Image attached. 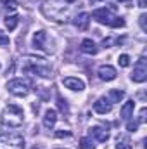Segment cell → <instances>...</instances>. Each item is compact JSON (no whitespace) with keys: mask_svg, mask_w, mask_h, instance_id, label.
I'll use <instances>...</instances> for the list:
<instances>
[{"mask_svg":"<svg viewBox=\"0 0 147 149\" xmlns=\"http://www.w3.org/2000/svg\"><path fill=\"white\" fill-rule=\"evenodd\" d=\"M10 43V40H9V37L0 30V47H5V45H9Z\"/></svg>","mask_w":147,"mask_h":149,"instance_id":"cb8c5ba5","label":"cell"},{"mask_svg":"<svg viewBox=\"0 0 147 149\" xmlns=\"http://www.w3.org/2000/svg\"><path fill=\"white\" fill-rule=\"evenodd\" d=\"M80 149H95L94 139H92V137H83V139L80 141Z\"/></svg>","mask_w":147,"mask_h":149,"instance_id":"44dd1931","label":"cell"},{"mask_svg":"<svg viewBox=\"0 0 147 149\" xmlns=\"http://www.w3.org/2000/svg\"><path fill=\"white\" fill-rule=\"evenodd\" d=\"M33 149H40V148H37V146H35V148H33Z\"/></svg>","mask_w":147,"mask_h":149,"instance_id":"4dcf8cb0","label":"cell"},{"mask_svg":"<svg viewBox=\"0 0 147 149\" xmlns=\"http://www.w3.org/2000/svg\"><path fill=\"white\" fill-rule=\"evenodd\" d=\"M55 121H57V113L54 109H47L45 114H43V127L45 128H54Z\"/></svg>","mask_w":147,"mask_h":149,"instance_id":"9a60e30c","label":"cell"},{"mask_svg":"<svg viewBox=\"0 0 147 149\" xmlns=\"http://www.w3.org/2000/svg\"><path fill=\"white\" fill-rule=\"evenodd\" d=\"M2 123L5 127H10V128H17L23 125L24 121V113H23V108L16 106V104H9L5 106V109L2 111V116H0Z\"/></svg>","mask_w":147,"mask_h":149,"instance_id":"277c9868","label":"cell"},{"mask_svg":"<svg viewBox=\"0 0 147 149\" xmlns=\"http://www.w3.org/2000/svg\"><path fill=\"white\" fill-rule=\"evenodd\" d=\"M118 2H130V0H118Z\"/></svg>","mask_w":147,"mask_h":149,"instance_id":"f546056e","label":"cell"},{"mask_svg":"<svg viewBox=\"0 0 147 149\" xmlns=\"http://www.w3.org/2000/svg\"><path fill=\"white\" fill-rule=\"evenodd\" d=\"M62 83H64V87L66 88H69V90H83L85 88V83L81 81V80H78V78H73V76H68V78H64L62 80Z\"/></svg>","mask_w":147,"mask_h":149,"instance_id":"4fadbf2b","label":"cell"},{"mask_svg":"<svg viewBox=\"0 0 147 149\" xmlns=\"http://www.w3.org/2000/svg\"><path fill=\"white\" fill-rule=\"evenodd\" d=\"M146 113H147L146 108H142V109H140V113H139V118H137V125L146 123Z\"/></svg>","mask_w":147,"mask_h":149,"instance_id":"d4e9b609","label":"cell"},{"mask_svg":"<svg viewBox=\"0 0 147 149\" xmlns=\"http://www.w3.org/2000/svg\"><path fill=\"white\" fill-rule=\"evenodd\" d=\"M80 50L83 52V54H88V56H94V54H97V45L90 40V38H85L81 43H80Z\"/></svg>","mask_w":147,"mask_h":149,"instance_id":"5bb4252c","label":"cell"},{"mask_svg":"<svg viewBox=\"0 0 147 149\" xmlns=\"http://www.w3.org/2000/svg\"><path fill=\"white\" fill-rule=\"evenodd\" d=\"M146 19H147V16H146V14H142V16L139 17V23H140V28H142V31H147V24H146Z\"/></svg>","mask_w":147,"mask_h":149,"instance_id":"484cf974","label":"cell"},{"mask_svg":"<svg viewBox=\"0 0 147 149\" xmlns=\"http://www.w3.org/2000/svg\"><path fill=\"white\" fill-rule=\"evenodd\" d=\"M74 26L78 28V30H87L88 28V23H90V14L88 12H80L78 16H74Z\"/></svg>","mask_w":147,"mask_h":149,"instance_id":"7c38bea8","label":"cell"},{"mask_svg":"<svg viewBox=\"0 0 147 149\" xmlns=\"http://www.w3.org/2000/svg\"><path fill=\"white\" fill-rule=\"evenodd\" d=\"M90 137L97 139L99 142H106V141L109 139V132H107L106 127L97 125V127H92V128H90Z\"/></svg>","mask_w":147,"mask_h":149,"instance_id":"8fae6325","label":"cell"},{"mask_svg":"<svg viewBox=\"0 0 147 149\" xmlns=\"http://www.w3.org/2000/svg\"><path fill=\"white\" fill-rule=\"evenodd\" d=\"M7 90L16 97H26L31 92V80L30 78H14L7 83Z\"/></svg>","mask_w":147,"mask_h":149,"instance_id":"8992f818","label":"cell"},{"mask_svg":"<svg viewBox=\"0 0 147 149\" xmlns=\"http://www.w3.org/2000/svg\"><path fill=\"white\" fill-rule=\"evenodd\" d=\"M123 97H125V92H123V90H118V88L109 90V95H107V99H109L112 104H114V102H119Z\"/></svg>","mask_w":147,"mask_h":149,"instance_id":"e0dca14e","label":"cell"},{"mask_svg":"<svg viewBox=\"0 0 147 149\" xmlns=\"http://www.w3.org/2000/svg\"><path fill=\"white\" fill-rule=\"evenodd\" d=\"M69 135H71L69 130H59V132H55V137H69Z\"/></svg>","mask_w":147,"mask_h":149,"instance_id":"83f0119b","label":"cell"},{"mask_svg":"<svg viewBox=\"0 0 147 149\" xmlns=\"http://www.w3.org/2000/svg\"><path fill=\"white\" fill-rule=\"evenodd\" d=\"M97 74H99V78L102 80V81H112L118 73H116V70L109 66V64H102V66H99V70H97Z\"/></svg>","mask_w":147,"mask_h":149,"instance_id":"9c48e42d","label":"cell"},{"mask_svg":"<svg viewBox=\"0 0 147 149\" xmlns=\"http://www.w3.org/2000/svg\"><path fill=\"white\" fill-rule=\"evenodd\" d=\"M118 63H119V66H123V68L130 66V56H126V54H121V56H119V59H118Z\"/></svg>","mask_w":147,"mask_h":149,"instance_id":"7402d4cb","label":"cell"},{"mask_svg":"<svg viewBox=\"0 0 147 149\" xmlns=\"http://www.w3.org/2000/svg\"><path fill=\"white\" fill-rule=\"evenodd\" d=\"M146 3H147V0H139V7H142V9H146V7H147Z\"/></svg>","mask_w":147,"mask_h":149,"instance_id":"f1b7e54d","label":"cell"},{"mask_svg":"<svg viewBox=\"0 0 147 149\" xmlns=\"http://www.w3.org/2000/svg\"><path fill=\"white\" fill-rule=\"evenodd\" d=\"M92 17H94L97 23L106 24V26H109V28H123V26H125V19L114 14V7H101V9L94 10Z\"/></svg>","mask_w":147,"mask_h":149,"instance_id":"3957f363","label":"cell"},{"mask_svg":"<svg viewBox=\"0 0 147 149\" xmlns=\"http://www.w3.org/2000/svg\"><path fill=\"white\" fill-rule=\"evenodd\" d=\"M49 43H50V40H49L47 31L40 30V31H37V33L33 35V45H35V49H38V50H45V52H50L52 49L49 47Z\"/></svg>","mask_w":147,"mask_h":149,"instance_id":"ba28073f","label":"cell"},{"mask_svg":"<svg viewBox=\"0 0 147 149\" xmlns=\"http://www.w3.org/2000/svg\"><path fill=\"white\" fill-rule=\"evenodd\" d=\"M116 149H132V142L126 135H119L118 142H116Z\"/></svg>","mask_w":147,"mask_h":149,"instance_id":"ac0fdd59","label":"cell"},{"mask_svg":"<svg viewBox=\"0 0 147 149\" xmlns=\"http://www.w3.org/2000/svg\"><path fill=\"white\" fill-rule=\"evenodd\" d=\"M26 142L21 134L16 132H5L0 134V149H24Z\"/></svg>","mask_w":147,"mask_h":149,"instance_id":"5b68a950","label":"cell"},{"mask_svg":"<svg viewBox=\"0 0 147 149\" xmlns=\"http://www.w3.org/2000/svg\"><path fill=\"white\" fill-rule=\"evenodd\" d=\"M17 23H19V17H17L16 14H12V16H7V17H5V26L9 28V31H14V30H16V26H17Z\"/></svg>","mask_w":147,"mask_h":149,"instance_id":"d6986e66","label":"cell"},{"mask_svg":"<svg viewBox=\"0 0 147 149\" xmlns=\"http://www.w3.org/2000/svg\"><path fill=\"white\" fill-rule=\"evenodd\" d=\"M126 128H128L130 132H135V130L139 128V125H137V121H128V123H126Z\"/></svg>","mask_w":147,"mask_h":149,"instance_id":"4316f807","label":"cell"},{"mask_svg":"<svg viewBox=\"0 0 147 149\" xmlns=\"http://www.w3.org/2000/svg\"><path fill=\"white\" fill-rule=\"evenodd\" d=\"M133 108H135V101H126L123 106H121V118L125 121H128L133 114Z\"/></svg>","mask_w":147,"mask_h":149,"instance_id":"2e32d148","label":"cell"},{"mask_svg":"<svg viewBox=\"0 0 147 149\" xmlns=\"http://www.w3.org/2000/svg\"><path fill=\"white\" fill-rule=\"evenodd\" d=\"M132 80L137 81V83H142V81L147 80V61L144 56L137 61V64L133 68V73H132Z\"/></svg>","mask_w":147,"mask_h":149,"instance_id":"52a82bcc","label":"cell"},{"mask_svg":"<svg viewBox=\"0 0 147 149\" xmlns=\"http://www.w3.org/2000/svg\"><path fill=\"white\" fill-rule=\"evenodd\" d=\"M111 109H112V102L107 97H99L94 102V111L99 114H107V113H111Z\"/></svg>","mask_w":147,"mask_h":149,"instance_id":"30bf717a","label":"cell"},{"mask_svg":"<svg viewBox=\"0 0 147 149\" xmlns=\"http://www.w3.org/2000/svg\"><path fill=\"white\" fill-rule=\"evenodd\" d=\"M59 149H62V148H59Z\"/></svg>","mask_w":147,"mask_h":149,"instance_id":"1f68e13d","label":"cell"},{"mask_svg":"<svg viewBox=\"0 0 147 149\" xmlns=\"http://www.w3.org/2000/svg\"><path fill=\"white\" fill-rule=\"evenodd\" d=\"M3 5H5V9H9V10H16V9H17V2H16V0H3Z\"/></svg>","mask_w":147,"mask_h":149,"instance_id":"603a6c76","label":"cell"},{"mask_svg":"<svg viewBox=\"0 0 147 149\" xmlns=\"http://www.w3.org/2000/svg\"><path fill=\"white\" fill-rule=\"evenodd\" d=\"M57 106H59V109H61V113L64 116H69V106H68L66 99H62L61 95H57Z\"/></svg>","mask_w":147,"mask_h":149,"instance_id":"ffe728a7","label":"cell"},{"mask_svg":"<svg viewBox=\"0 0 147 149\" xmlns=\"http://www.w3.org/2000/svg\"><path fill=\"white\" fill-rule=\"evenodd\" d=\"M21 71L26 74H37V76H42V78H49L52 74V66L43 57L24 56L21 59Z\"/></svg>","mask_w":147,"mask_h":149,"instance_id":"7a4b0ae2","label":"cell"},{"mask_svg":"<svg viewBox=\"0 0 147 149\" xmlns=\"http://www.w3.org/2000/svg\"><path fill=\"white\" fill-rule=\"evenodd\" d=\"M74 2L73 0H45L40 7L42 14L54 21V23H62V21H68L71 12H73Z\"/></svg>","mask_w":147,"mask_h":149,"instance_id":"6da1fadb","label":"cell"}]
</instances>
